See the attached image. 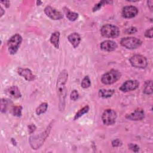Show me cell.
<instances>
[{
  "mask_svg": "<svg viewBox=\"0 0 153 153\" xmlns=\"http://www.w3.org/2000/svg\"><path fill=\"white\" fill-rule=\"evenodd\" d=\"M68 74L66 70H63L59 74L56 83V91L59 98V108L63 112L65 108V99L67 93L66 84L68 80Z\"/></svg>",
  "mask_w": 153,
  "mask_h": 153,
  "instance_id": "cell-1",
  "label": "cell"
},
{
  "mask_svg": "<svg viewBox=\"0 0 153 153\" xmlns=\"http://www.w3.org/2000/svg\"><path fill=\"white\" fill-rule=\"evenodd\" d=\"M50 128V127H48L43 133H40L38 135L32 136L30 137L29 142L32 149H39V148L43 144L47 137L48 136Z\"/></svg>",
  "mask_w": 153,
  "mask_h": 153,
  "instance_id": "cell-2",
  "label": "cell"
},
{
  "mask_svg": "<svg viewBox=\"0 0 153 153\" xmlns=\"http://www.w3.org/2000/svg\"><path fill=\"white\" fill-rule=\"evenodd\" d=\"M121 74L118 70L111 69L102 76L101 81L106 85L112 84L117 81L121 78Z\"/></svg>",
  "mask_w": 153,
  "mask_h": 153,
  "instance_id": "cell-3",
  "label": "cell"
},
{
  "mask_svg": "<svg viewBox=\"0 0 153 153\" xmlns=\"http://www.w3.org/2000/svg\"><path fill=\"white\" fill-rule=\"evenodd\" d=\"M22 42V37L18 33L13 35L10 38L7 42V46L8 51L11 54H14L17 53Z\"/></svg>",
  "mask_w": 153,
  "mask_h": 153,
  "instance_id": "cell-4",
  "label": "cell"
},
{
  "mask_svg": "<svg viewBox=\"0 0 153 153\" xmlns=\"http://www.w3.org/2000/svg\"><path fill=\"white\" fill-rule=\"evenodd\" d=\"M101 34L106 38H116L119 36L120 31L119 28L113 25L107 24L103 25L100 30Z\"/></svg>",
  "mask_w": 153,
  "mask_h": 153,
  "instance_id": "cell-5",
  "label": "cell"
},
{
  "mask_svg": "<svg viewBox=\"0 0 153 153\" xmlns=\"http://www.w3.org/2000/svg\"><path fill=\"white\" fill-rule=\"evenodd\" d=\"M120 44L126 48L136 49L141 45L142 41L134 37H126L121 39Z\"/></svg>",
  "mask_w": 153,
  "mask_h": 153,
  "instance_id": "cell-6",
  "label": "cell"
},
{
  "mask_svg": "<svg viewBox=\"0 0 153 153\" xmlns=\"http://www.w3.org/2000/svg\"><path fill=\"white\" fill-rule=\"evenodd\" d=\"M117 116V113L113 109H106L103 112L102 115V120L103 123L107 126L114 124L116 121Z\"/></svg>",
  "mask_w": 153,
  "mask_h": 153,
  "instance_id": "cell-7",
  "label": "cell"
},
{
  "mask_svg": "<svg viewBox=\"0 0 153 153\" xmlns=\"http://www.w3.org/2000/svg\"><path fill=\"white\" fill-rule=\"evenodd\" d=\"M129 61L133 66L137 68H145L148 65L146 57L140 54H135L131 56Z\"/></svg>",
  "mask_w": 153,
  "mask_h": 153,
  "instance_id": "cell-8",
  "label": "cell"
},
{
  "mask_svg": "<svg viewBox=\"0 0 153 153\" xmlns=\"http://www.w3.org/2000/svg\"><path fill=\"white\" fill-rule=\"evenodd\" d=\"M44 13L48 17L53 20H60L63 17L61 12L50 5L47 6L44 8Z\"/></svg>",
  "mask_w": 153,
  "mask_h": 153,
  "instance_id": "cell-9",
  "label": "cell"
},
{
  "mask_svg": "<svg viewBox=\"0 0 153 153\" xmlns=\"http://www.w3.org/2000/svg\"><path fill=\"white\" fill-rule=\"evenodd\" d=\"M139 85V82L137 80H127L121 85L119 89L123 92H127L136 89Z\"/></svg>",
  "mask_w": 153,
  "mask_h": 153,
  "instance_id": "cell-10",
  "label": "cell"
},
{
  "mask_svg": "<svg viewBox=\"0 0 153 153\" xmlns=\"http://www.w3.org/2000/svg\"><path fill=\"white\" fill-rule=\"evenodd\" d=\"M138 13L137 8L132 5H127L125 6L123 8L122 10V16L127 19L133 18L135 17Z\"/></svg>",
  "mask_w": 153,
  "mask_h": 153,
  "instance_id": "cell-11",
  "label": "cell"
},
{
  "mask_svg": "<svg viewBox=\"0 0 153 153\" xmlns=\"http://www.w3.org/2000/svg\"><path fill=\"white\" fill-rule=\"evenodd\" d=\"M145 117V112L141 108H137L135 109L133 112L130 114H127L126 118L128 120L132 121H139L142 120Z\"/></svg>",
  "mask_w": 153,
  "mask_h": 153,
  "instance_id": "cell-12",
  "label": "cell"
},
{
  "mask_svg": "<svg viewBox=\"0 0 153 153\" xmlns=\"http://www.w3.org/2000/svg\"><path fill=\"white\" fill-rule=\"evenodd\" d=\"M17 73L28 81H33L35 79V75L33 74L29 69L19 68L17 69Z\"/></svg>",
  "mask_w": 153,
  "mask_h": 153,
  "instance_id": "cell-13",
  "label": "cell"
},
{
  "mask_svg": "<svg viewBox=\"0 0 153 153\" xmlns=\"http://www.w3.org/2000/svg\"><path fill=\"white\" fill-rule=\"evenodd\" d=\"M100 48L106 51H112L115 50L117 47V44L115 42L111 40H106L103 41L100 45Z\"/></svg>",
  "mask_w": 153,
  "mask_h": 153,
  "instance_id": "cell-14",
  "label": "cell"
},
{
  "mask_svg": "<svg viewBox=\"0 0 153 153\" xmlns=\"http://www.w3.org/2000/svg\"><path fill=\"white\" fill-rule=\"evenodd\" d=\"M68 39L74 48H76L80 43L81 37L78 33L74 32L68 35Z\"/></svg>",
  "mask_w": 153,
  "mask_h": 153,
  "instance_id": "cell-15",
  "label": "cell"
},
{
  "mask_svg": "<svg viewBox=\"0 0 153 153\" xmlns=\"http://www.w3.org/2000/svg\"><path fill=\"white\" fill-rule=\"evenodd\" d=\"M60 32L56 31L53 32L50 36V42L57 49L59 48V39H60Z\"/></svg>",
  "mask_w": 153,
  "mask_h": 153,
  "instance_id": "cell-16",
  "label": "cell"
},
{
  "mask_svg": "<svg viewBox=\"0 0 153 153\" xmlns=\"http://www.w3.org/2000/svg\"><path fill=\"white\" fill-rule=\"evenodd\" d=\"M8 93L9 95L13 98H19L22 96L21 93L16 85L11 86L8 89Z\"/></svg>",
  "mask_w": 153,
  "mask_h": 153,
  "instance_id": "cell-17",
  "label": "cell"
},
{
  "mask_svg": "<svg viewBox=\"0 0 153 153\" xmlns=\"http://www.w3.org/2000/svg\"><path fill=\"white\" fill-rule=\"evenodd\" d=\"M12 104V102L7 99H1V112H6L9 108H10V105Z\"/></svg>",
  "mask_w": 153,
  "mask_h": 153,
  "instance_id": "cell-18",
  "label": "cell"
},
{
  "mask_svg": "<svg viewBox=\"0 0 153 153\" xmlns=\"http://www.w3.org/2000/svg\"><path fill=\"white\" fill-rule=\"evenodd\" d=\"M115 90L112 89L106 90V89H100L99 91V95L100 97L103 98H108L112 96L114 93Z\"/></svg>",
  "mask_w": 153,
  "mask_h": 153,
  "instance_id": "cell-19",
  "label": "cell"
},
{
  "mask_svg": "<svg viewBox=\"0 0 153 153\" xmlns=\"http://www.w3.org/2000/svg\"><path fill=\"white\" fill-rule=\"evenodd\" d=\"M66 10H65V12L66 13V17L70 20V21H75L77 19L78 17V14L76 13L70 11L68 8H65Z\"/></svg>",
  "mask_w": 153,
  "mask_h": 153,
  "instance_id": "cell-20",
  "label": "cell"
},
{
  "mask_svg": "<svg viewBox=\"0 0 153 153\" xmlns=\"http://www.w3.org/2000/svg\"><path fill=\"white\" fill-rule=\"evenodd\" d=\"M143 92L146 94H151L152 93V82L151 80L146 81L145 83V86Z\"/></svg>",
  "mask_w": 153,
  "mask_h": 153,
  "instance_id": "cell-21",
  "label": "cell"
},
{
  "mask_svg": "<svg viewBox=\"0 0 153 153\" xmlns=\"http://www.w3.org/2000/svg\"><path fill=\"white\" fill-rule=\"evenodd\" d=\"M47 108H48V104L46 102L42 103L36 109V111H35L36 114L38 115H39L41 114H43V113L45 112L47 109Z\"/></svg>",
  "mask_w": 153,
  "mask_h": 153,
  "instance_id": "cell-22",
  "label": "cell"
},
{
  "mask_svg": "<svg viewBox=\"0 0 153 153\" xmlns=\"http://www.w3.org/2000/svg\"><path fill=\"white\" fill-rule=\"evenodd\" d=\"M88 110H89V106L88 105H86L84 107H83L82 109H79L75 115L74 120H76L79 117H81V116H82L84 114L87 113L88 111Z\"/></svg>",
  "mask_w": 153,
  "mask_h": 153,
  "instance_id": "cell-23",
  "label": "cell"
},
{
  "mask_svg": "<svg viewBox=\"0 0 153 153\" xmlns=\"http://www.w3.org/2000/svg\"><path fill=\"white\" fill-rule=\"evenodd\" d=\"M22 107L21 106H14L11 108V113L14 116L20 117L22 115Z\"/></svg>",
  "mask_w": 153,
  "mask_h": 153,
  "instance_id": "cell-24",
  "label": "cell"
},
{
  "mask_svg": "<svg viewBox=\"0 0 153 153\" xmlns=\"http://www.w3.org/2000/svg\"><path fill=\"white\" fill-rule=\"evenodd\" d=\"M81 85L84 88H87L91 85V81L88 76H85L82 80Z\"/></svg>",
  "mask_w": 153,
  "mask_h": 153,
  "instance_id": "cell-25",
  "label": "cell"
},
{
  "mask_svg": "<svg viewBox=\"0 0 153 153\" xmlns=\"http://www.w3.org/2000/svg\"><path fill=\"white\" fill-rule=\"evenodd\" d=\"M79 97V94L77 90H74L70 95V98L71 100H76Z\"/></svg>",
  "mask_w": 153,
  "mask_h": 153,
  "instance_id": "cell-26",
  "label": "cell"
},
{
  "mask_svg": "<svg viewBox=\"0 0 153 153\" xmlns=\"http://www.w3.org/2000/svg\"><path fill=\"white\" fill-rule=\"evenodd\" d=\"M108 2V1H100L99 2H98L97 4H95V5L94 6V7L93 8V11H96L97 10H99L101 7L103 5V4L105 3H106Z\"/></svg>",
  "mask_w": 153,
  "mask_h": 153,
  "instance_id": "cell-27",
  "label": "cell"
},
{
  "mask_svg": "<svg viewBox=\"0 0 153 153\" xmlns=\"http://www.w3.org/2000/svg\"><path fill=\"white\" fill-rule=\"evenodd\" d=\"M128 148L130 149H131V151L136 152H138L139 150V146H137V145L136 144H133V143H130L128 145Z\"/></svg>",
  "mask_w": 153,
  "mask_h": 153,
  "instance_id": "cell-28",
  "label": "cell"
},
{
  "mask_svg": "<svg viewBox=\"0 0 153 153\" xmlns=\"http://www.w3.org/2000/svg\"><path fill=\"white\" fill-rule=\"evenodd\" d=\"M136 32H137V29L135 27H130L129 28H127L125 30V32L127 34H133L136 33Z\"/></svg>",
  "mask_w": 153,
  "mask_h": 153,
  "instance_id": "cell-29",
  "label": "cell"
},
{
  "mask_svg": "<svg viewBox=\"0 0 153 153\" xmlns=\"http://www.w3.org/2000/svg\"><path fill=\"white\" fill-rule=\"evenodd\" d=\"M145 36L147 38H152V27H150L149 29H147L145 33Z\"/></svg>",
  "mask_w": 153,
  "mask_h": 153,
  "instance_id": "cell-30",
  "label": "cell"
},
{
  "mask_svg": "<svg viewBox=\"0 0 153 153\" xmlns=\"http://www.w3.org/2000/svg\"><path fill=\"white\" fill-rule=\"evenodd\" d=\"M112 145L114 147H116V146H120L122 145V142L121 141L118 139H115L112 142Z\"/></svg>",
  "mask_w": 153,
  "mask_h": 153,
  "instance_id": "cell-31",
  "label": "cell"
},
{
  "mask_svg": "<svg viewBox=\"0 0 153 153\" xmlns=\"http://www.w3.org/2000/svg\"><path fill=\"white\" fill-rule=\"evenodd\" d=\"M36 130V126L34 124H30L28 126V131L29 134L32 133Z\"/></svg>",
  "mask_w": 153,
  "mask_h": 153,
  "instance_id": "cell-32",
  "label": "cell"
},
{
  "mask_svg": "<svg viewBox=\"0 0 153 153\" xmlns=\"http://www.w3.org/2000/svg\"><path fill=\"white\" fill-rule=\"evenodd\" d=\"M148 3V5L149 7V8H150L151 10H152V1H147Z\"/></svg>",
  "mask_w": 153,
  "mask_h": 153,
  "instance_id": "cell-33",
  "label": "cell"
},
{
  "mask_svg": "<svg viewBox=\"0 0 153 153\" xmlns=\"http://www.w3.org/2000/svg\"><path fill=\"white\" fill-rule=\"evenodd\" d=\"M1 3H3L4 4V5L7 7H8L9 5H10V2L8 1H1Z\"/></svg>",
  "mask_w": 153,
  "mask_h": 153,
  "instance_id": "cell-34",
  "label": "cell"
},
{
  "mask_svg": "<svg viewBox=\"0 0 153 153\" xmlns=\"http://www.w3.org/2000/svg\"><path fill=\"white\" fill-rule=\"evenodd\" d=\"M1 8V10H1V17H2V16H3V14H4V13L5 12H4V10H3V8H2L1 7V8Z\"/></svg>",
  "mask_w": 153,
  "mask_h": 153,
  "instance_id": "cell-35",
  "label": "cell"
},
{
  "mask_svg": "<svg viewBox=\"0 0 153 153\" xmlns=\"http://www.w3.org/2000/svg\"><path fill=\"white\" fill-rule=\"evenodd\" d=\"M42 4V2L41 1H36V4L38 5H39L40 4Z\"/></svg>",
  "mask_w": 153,
  "mask_h": 153,
  "instance_id": "cell-36",
  "label": "cell"
}]
</instances>
